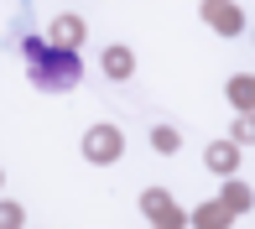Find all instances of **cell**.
<instances>
[{
	"label": "cell",
	"instance_id": "obj_1",
	"mask_svg": "<svg viewBox=\"0 0 255 229\" xmlns=\"http://www.w3.org/2000/svg\"><path fill=\"white\" fill-rule=\"evenodd\" d=\"M73 78H78V57H73V52H42V57H37V84L68 89Z\"/></svg>",
	"mask_w": 255,
	"mask_h": 229
},
{
	"label": "cell",
	"instance_id": "obj_2",
	"mask_svg": "<svg viewBox=\"0 0 255 229\" xmlns=\"http://www.w3.org/2000/svg\"><path fill=\"white\" fill-rule=\"evenodd\" d=\"M104 68H110L115 78H120V73H130V52H110V57H104Z\"/></svg>",
	"mask_w": 255,
	"mask_h": 229
}]
</instances>
